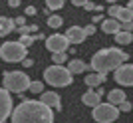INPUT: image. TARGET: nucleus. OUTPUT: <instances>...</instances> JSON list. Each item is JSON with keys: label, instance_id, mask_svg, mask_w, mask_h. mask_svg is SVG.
Here are the masks:
<instances>
[{"label": "nucleus", "instance_id": "16", "mask_svg": "<svg viewBox=\"0 0 133 123\" xmlns=\"http://www.w3.org/2000/svg\"><path fill=\"white\" fill-rule=\"evenodd\" d=\"M123 101H127V97H125V91H123V90H111L109 93H107V103H111V105L119 107Z\"/></svg>", "mask_w": 133, "mask_h": 123}, {"label": "nucleus", "instance_id": "36", "mask_svg": "<svg viewBox=\"0 0 133 123\" xmlns=\"http://www.w3.org/2000/svg\"><path fill=\"white\" fill-rule=\"evenodd\" d=\"M107 2H111V6H113V4H115V2H117V0H107Z\"/></svg>", "mask_w": 133, "mask_h": 123}, {"label": "nucleus", "instance_id": "5", "mask_svg": "<svg viewBox=\"0 0 133 123\" xmlns=\"http://www.w3.org/2000/svg\"><path fill=\"white\" fill-rule=\"evenodd\" d=\"M28 56V48L22 46L18 40H8L0 46V58L6 62V64H22Z\"/></svg>", "mask_w": 133, "mask_h": 123}, {"label": "nucleus", "instance_id": "9", "mask_svg": "<svg viewBox=\"0 0 133 123\" xmlns=\"http://www.w3.org/2000/svg\"><path fill=\"white\" fill-rule=\"evenodd\" d=\"M113 78L119 85H133V64H123L113 72Z\"/></svg>", "mask_w": 133, "mask_h": 123}, {"label": "nucleus", "instance_id": "7", "mask_svg": "<svg viewBox=\"0 0 133 123\" xmlns=\"http://www.w3.org/2000/svg\"><path fill=\"white\" fill-rule=\"evenodd\" d=\"M70 40L66 38V34H52L50 38H46V48L52 54H66Z\"/></svg>", "mask_w": 133, "mask_h": 123}, {"label": "nucleus", "instance_id": "35", "mask_svg": "<svg viewBox=\"0 0 133 123\" xmlns=\"http://www.w3.org/2000/svg\"><path fill=\"white\" fill-rule=\"evenodd\" d=\"M127 6H129V8L133 10V0H129V4H127Z\"/></svg>", "mask_w": 133, "mask_h": 123}, {"label": "nucleus", "instance_id": "6", "mask_svg": "<svg viewBox=\"0 0 133 123\" xmlns=\"http://www.w3.org/2000/svg\"><path fill=\"white\" fill-rule=\"evenodd\" d=\"M91 117L97 123H113L119 117V107L111 105V103H99L97 107H94Z\"/></svg>", "mask_w": 133, "mask_h": 123}, {"label": "nucleus", "instance_id": "17", "mask_svg": "<svg viewBox=\"0 0 133 123\" xmlns=\"http://www.w3.org/2000/svg\"><path fill=\"white\" fill-rule=\"evenodd\" d=\"M12 30H16L14 20H12V18H8V16H0V38L8 36Z\"/></svg>", "mask_w": 133, "mask_h": 123}, {"label": "nucleus", "instance_id": "23", "mask_svg": "<svg viewBox=\"0 0 133 123\" xmlns=\"http://www.w3.org/2000/svg\"><path fill=\"white\" fill-rule=\"evenodd\" d=\"M18 30V34H20V36H28V34H32V32H36V30H38V26H36V24H30V26H22V28H16Z\"/></svg>", "mask_w": 133, "mask_h": 123}, {"label": "nucleus", "instance_id": "19", "mask_svg": "<svg viewBox=\"0 0 133 123\" xmlns=\"http://www.w3.org/2000/svg\"><path fill=\"white\" fill-rule=\"evenodd\" d=\"M115 42L119 46H127V44H131V42H133V34L131 32H123V30H121V32L115 34Z\"/></svg>", "mask_w": 133, "mask_h": 123}, {"label": "nucleus", "instance_id": "3", "mask_svg": "<svg viewBox=\"0 0 133 123\" xmlns=\"http://www.w3.org/2000/svg\"><path fill=\"white\" fill-rule=\"evenodd\" d=\"M44 79H46V84L52 85V87H66V85H70L74 81V73L66 66L52 64L50 67L44 70Z\"/></svg>", "mask_w": 133, "mask_h": 123}, {"label": "nucleus", "instance_id": "32", "mask_svg": "<svg viewBox=\"0 0 133 123\" xmlns=\"http://www.w3.org/2000/svg\"><path fill=\"white\" fill-rule=\"evenodd\" d=\"M22 66H24V67H32V66H34V60H32V58H26V60L22 62Z\"/></svg>", "mask_w": 133, "mask_h": 123}, {"label": "nucleus", "instance_id": "24", "mask_svg": "<svg viewBox=\"0 0 133 123\" xmlns=\"http://www.w3.org/2000/svg\"><path fill=\"white\" fill-rule=\"evenodd\" d=\"M30 91H32V93H44V84H42V81H32V84H30Z\"/></svg>", "mask_w": 133, "mask_h": 123}, {"label": "nucleus", "instance_id": "12", "mask_svg": "<svg viewBox=\"0 0 133 123\" xmlns=\"http://www.w3.org/2000/svg\"><path fill=\"white\" fill-rule=\"evenodd\" d=\"M66 38L70 40V44H82V42L88 38V36H85L83 28H79V26H72V28H68Z\"/></svg>", "mask_w": 133, "mask_h": 123}, {"label": "nucleus", "instance_id": "27", "mask_svg": "<svg viewBox=\"0 0 133 123\" xmlns=\"http://www.w3.org/2000/svg\"><path fill=\"white\" fill-rule=\"evenodd\" d=\"M83 32H85V36H94V34H95V24L85 26V28H83Z\"/></svg>", "mask_w": 133, "mask_h": 123}, {"label": "nucleus", "instance_id": "2", "mask_svg": "<svg viewBox=\"0 0 133 123\" xmlns=\"http://www.w3.org/2000/svg\"><path fill=\"white\" fill-rule=\"evenodd\" d=\"M127 54L119 48H103V50L95 52L91 56V72H97V73H107V72H115L119 66L127 64Z\"/></svg>", "mask_w": 133, "mask_h": 123}, {"label": "nucleus", "instance_id": "18", "mask_svg": "<svg viewBox=\"0 0 133 123\" xmlns=\"http://www.w3.org/2000/svg\"><path fill=\"white\" fill-rule=\"evenodd\" d=\"M68 70H70L72 73H83V72H88V70H91V67H89L85 62H82V60L76 58V60H72L70 64H68Z\"/></svg>", "mask_w": 133, "mask_h": 123}, {"label": "nucleus", "instance_id": "26", "mask_svg": "<svg viewBox=\"0 0 133 123\" xmlns=\"http://www.w3.org/2000/svg\"><path fill=\"white\" fill-rule=\"evenodd\" d=\"M14 24H16V28H22V26H26V18H24V16L14 18Z\"/></svg>", "mask_w": 133, "mask_h": 123}, {"label": "nucleus", "instance_id": "33", "mask_svg": "<svg viewBox=\"0 0 133 123\" xmlns=\"http://www.w3.org/2000/svg\"><path fill=\"white\" fill-rule=\"evenodd\" d=\"M8 6H10V8H18V6H20V0H8Z\"/></svg>", "mask_w": 133, "mask_h": 123}, {"label": "nucleus", "instance_id": "13", "mask_svg": "<svg viewBox=\"0 0 133 123\" xmlns=\"http://www.w3.org/2000/svg\"><path fill=\"white\" fill-rule=\"evenodd\" d=\"M82 103H85V105L88 107H91V109H94V107H97L101 103V95L97 93V90H88L85 91V93L82 95Z\"/></svg>", "mask_w": 133, "mask_h": 123}, {"label": "nucleus", "instance_id": "30", "mask_svg": "<svg viewBox=\"0 0 133 123\" xmlns=\"http://www.w3.org/2000/svg\"><path fill=\"white\" fill-rule=\"evenodd\" d=\"M88 2H89V0H72V4H74V6H78V8H79V6L83 8V6L88 4Z\"/></svg>", "mask_w": 133, "mask_h": 123}, {"label": "nucleus", "instance_id": "29", "mask_svg": "<svg viewBox=\"0 0 133 123\" xmlns=\"http://www.w3.org/2000/svg\"><path fill=\"white\" fill-rule=\"evenodd\" d=\"M129 109H131V103H129V101H123L121 105H119V111H129Z\"/></svg>", "mask_w": 133, "mask_h": 123}, {"label": "nucleus", "instance_id": "20", "mask_svg": "<svg viewBox=\"0 0 133 123\" xmlns=\"http://www.w3.org/2000/svg\"><path fill=\"white\" fill-rule=\"evenodd\" d=\"M36 40H42V36H40V34H36V36H34V34H28V36H20V40H18V42L28 48V46H32Z\"/></svg>", "mask_w": 133, "mask_h": 123}, {"label": "nucleus", "instance_id": "21", "mask_svg": "<svg viewBox=\"0 0 133 123\" xmlns=\"http://www.w3.org/2000/svg\"><path fill=\"white\" fill-rule=\"evenodd\" d=\"M64 4H66V0H46L48 10H60V8H64Z\"/></svg>", "mask_w": 133, "mask_h": 123}, {"label": "nucleus", "instance_id": "34", "mask_svg": "<svg viewBox=\"0 0 133 123\" xmlns=\"http://www.w3.org/2000/svg\"><path fill=\"white\" fill-rule=\"evenodd\" d=\"M99 22H103V16H101V14L94 16V22H91V24H99Z\"/></svg>", "mask_w": 133, "mask_h": 123}, {"label": "nucleus", "instance_id": "10", "mask_svg": "<svg viewBox=\"0 0 133 123\" xmlns=\"http://www.w3.org/2000/svg\"><path fill=\"white\" fill-rule=\"evenodd\" d=\"M107 12H109V18H115V20H119L121 24L133 22V10L129 8V6L113 4V6H109V8H107Z\"/></svg>", "mask_w": 133, "mask_h": 123}, {"label": "nucleus", "instance_id": "15", "mask_svg": "<svg viewBox=\"0 0 133 123\" xmlns=\"http://www.w3.org/2000/svg\"><path fill=\"white\" fill-rule=\"evenodd\" d=\"M85 85H88L89 90H94V87H99L103 81H105V73H97V72H94V73H88L85 76Z\"/></svg>", "mask_w": 133, "mask_h": 123}, {"label": "nucleus", "instance_id": "22", "mask_svg": "<svg viewBox=\"0 0 133 123\" xmlns=\"http://www.w3.org/2000/svg\"><path fill=\"white\" fill-rule=\"evenodd\" d=\"M62 24H64V20H62V16H58V14H52V16L48 18V26H50V28H60Z\"/></svg>", "mask_w": 133, "mask_h": 123}, {"label": "nucleus", "instance_id": "31", "mask_svg": "<svg viewBox=\"0 0 133 123\" xmlns=\"http://www.w3.org/2000/svg\"><path fill=\"white\" fill-rule=\"evenodd\" d=\"M34 14H36V6L30 4V6L26 8V16H34Z\"/></svg>", "mask_w": 133, "mask_h": 123}, {"label": "nucleus", "instance_id": "1", "mask_svg": "<svg viewBox=\"0 0 133 123\" xmlns=\"http://www.w3.org/2000/svg\"><path fill=\"white\" fill-rule=\"evenodd\" d=\"M12 123H54V109L38 99H24L12 111Z\"/></svg>", "mask_w": 133, "mask_h": 123}, {"label": "nucleus", "instance_id": "4", "mask_svg": "<svg viewBox=\"0 0 133 123\" xmlns=\"http://www.w3.org/2000/svg\"><path fill=\"white\" fill-rule=\"evenodd\" d=\"M32 79L28 78L26 72H6L2 78V87L8 90L10 93H24L26 90H30Z\"/></svg>", "mask_w": 133, "mask_h": 123}, {"label": "nucleus", "instance_id": "25", "mask_svg": "<svg viewBox=\"0 0 133 123\" xmlns=\"http://www.w3.org/2000/svg\"><path fill=\"white\" fill-rule=\"evenodd\" d=\"M68 60V56L66 54H54V56H52V62H54L56 66H64V62Z\"/></svg>", "mask_w": 133, "mask_h": 123}, {"label": "nucleus", "instance_id": "11", "mask_svg": "<svg viewBox=\"0 0 133 123\" xmlns=\"http://www.w3.org/2000/svg\"><path fill=\"white\" fill-rule=\"evenodd\" d=\"M40 101H42V103H46L48 107H52V109H62L60 95L56 93V91H44V93L40 95Z\"/></svg>", "mask_w": 133, "mask_h": 123}, {"label": "nucleus", "instance_id": "14", "mask_svg": "<svg viewBox=\"0 0 133 123\" xmlns=\"http://www.w3.org/2000/svg\"><path fill=\"white\" fill-rule=\"evenodd\" d=\"M101 30L105 34H113V36H115L117 32H121V22L115 20V18H105L103 24H101Z\"/></svg>", "mask_w": 133, "mask_h": 123}, {"label": "nucleus", "instance_id": "8", "mask_svg": "<svg viewBox=\"0 0 133 123\" xmlns=\"http://www.w3.org/2000/svg\"><path fill=\"white\" fill-rule=\"evenodd\" d=\"M12 95L8 90L0 87V123H4L8 117H12Z\"/></svg>", "mask_w": 133, "mask_h": 123}, {"label": "nucleus", "instance_id": "28", "mask_svg": "<svg viewBox=\"0 0 133 123\" xmlns=\"http://www.w3.org/2000/svg\"><path fill=\"white\" fill-rule=\"evenodd\" d=\"M121 30H123V32H131V30H133V22H125V24H121Z\"/></svg>", "mask_w": 133, "mask_h": 123}]
</instances>
